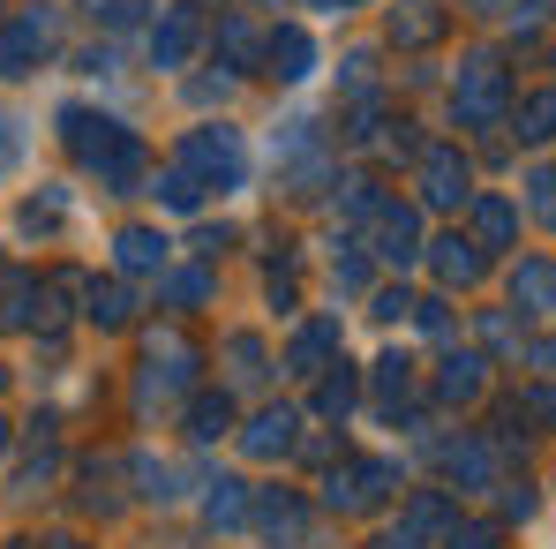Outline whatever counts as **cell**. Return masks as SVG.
Here are the masks:
<instances>
[{"mask_svg": "<svg viewBox=\"0 0 556 549\" xmlns=\"http://www.w3.org/2000/svg\"><path fill=\"white\" fill-rule=\"evenodd\" d=\"M429 196H437V203H452V196H466V174L452 166V159H429Z\"/></svg>", "mask_w": 556, "mask_h": 549, "instance_id": "6da1fadb", "label": "cell"}, {"mask_svg": "<svg viewBox=\"0 0 556 549\" xmlns=\"http://www.w3.org/2000/svg\"><path fill=\"white\" fill-rule=\"evenodd\" d=\"M519 294H527L534 309H549V301H556V272H542V264H527V272H519Z\"/></svg>", "mask_w": 556, "mask_h": 549, "instance_id": "7a4b0ae2", "label": "cell"}, {"mask_svg": "<svg viewBox=\"0 0 556 549\" xmlns=\"http://www.w3.org/2000/svg\"><path fill=\"white\" fill-rule=\"evenodd\" d=\"M264 527H271V535H301V504H286V497L264 504Z\"/></svg>", "mask_w": 556, "mask_h": 549, "instance_id": "3957f363", "label": "cell"}, {"mask_svg": "<svg viewBox=\"0 0 556 549\" xmlns=\"http://www.w3.org/2000/svg\"><path fill=\"white\" fill-rule=\"evenodd\" d=\"M549 121H556V98H534V105H527V128H519V136H549Z\"/></svg>", "mask_w": 556, "mask_h": 549, "instance_id": "277c9868", "label": "cell"}, {"mask_svg": "<svg viewBox=\"0 0 556 549\" xmlns=\"http://www.w3.org/2000/svg\"><path fill=\"white\" fill-rule=\"evenodd\" d=\"M452 549H496V527H466V535L452 527Z\"/></svg>", "mask_w": 556, "mask_h": 549, "instance_id": "5b68a950", "label": "cell"}, {"mask_svg": "<svg viewBox=\"0 0 556 549\" xmlns=\"http://www.w3.org/2000/svg\"><path fill=\"white\" fill-rule=\"evenodd\" d=\"M534 188H542V196H534V211H542V219H556V174H534Z\"/></svg>", "mask_w": 556, "mask_h": 549, "instance_id": "8992f818", "label": "cell"}, {"mask_svg": "<svg viewBox=\"0 0 556 549\" xmlns=\"http://www.w3.org/2000/svg\"><path fill=\"white\" fill-rule=\"evenodd\" d=\"M15 159V121H0V166Z\"/></svg>", "mask_w": 556, "mask_h": 549, "instance_id": "52a82bcc", "label": "cell"}, {"mask_svg": "<svg viewBox=\"0 0 556 549\" xmlns=\"http://www.w3.org/2000/svg\"><path fill=\"white\" fill-rule=\"evenodd\" d=\"M61 549H84V542H61Z\"/></svg>", "mask_w": 556, "mask_h": 549, "instance_id": "ba28073f", "label": "cell"}, {"mask_svg": "<svg viewBox=\"0 0 556 549\" xmlns=\"http://www.w3.org/2000/svg\"><path fill=\"white\" fill-rule=\"evenodd\" d=\"M15 549H23V542H15Z\"/></svg>", "mask_w": 556, "mask_h": 549, "instance_id": "9c48e42d", "label": "cell"}]
</instances>
